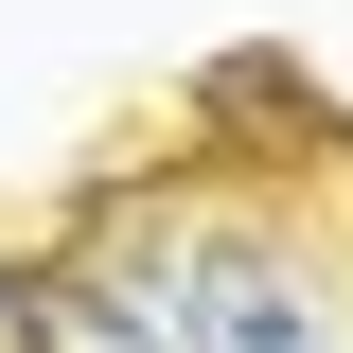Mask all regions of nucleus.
Segmentation results:
<instances>
[{
	"mask_svg": "<svg viewBox=\"0 0 353 353\" xmlns=\"http://www.w3.org/2000/svg\"><path fill=\"white\" fill-rule=\"evenodd\" d=\"M176 353H318V336H301V301H283L265 265H212V301L176 318Z\"/></svg>",
	"mask_w": 353,
	"mask_h": 353,
	"instance_id": "f257e3e1",
	"label": "nucleus"
}]
</instances>
